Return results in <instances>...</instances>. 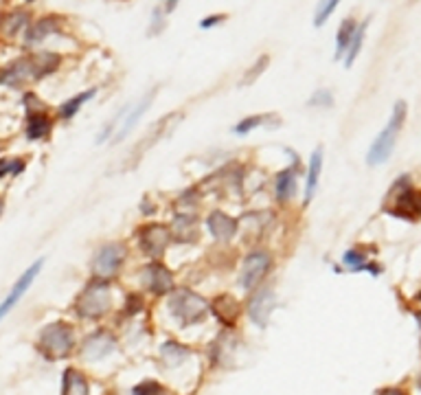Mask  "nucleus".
Returning <instances> with one entry per match:
<instances>
[{
  "instance_id": "1",
  "label": "nucleus",
  "mask_w": 421,
  "mask_h": 395,
  "mask_svg": "<svg viewBox=\"0 0 421 395\" xmlns=\"http://www.w3.org/2000/svg\"><path fill=\"white\" fill-rule=\"evenodd\" d=\"M60 56L53 53H38V56L15 60L13 64L0 70V84L5 86H22L27 82H38L46 75H51L60 66Z\"/></svg>"
},
{
  "instance_id": "2",
  "label": "nucleus",
  "mask_w": 421,
  "mask_h": 395,
  "mask_svg": "<svg viewBox=\"0 0 421 395\" xmlns=\"http://www.w3.org/2000/svg\"><path fill=\"white\" fill-rule=\"evenodd\" d=\"M404 121H406V103L404 101H397L393 108V115L389 125L380 132V136L373 141V145L369 148L367 154V165L369 167H377L382 163H387L391 158L393 150H395V143L399 138V132L404 128Z\"/></svg>"
},
{
  "instance_id": "3",
  "label": "nucleus",
  "mask_w": 421,
  "mask_h": 395,
  "mask_svg": "<svg viewBox=\"0 0 421 395\" xmlns=\"http://www.w3.org/2000/svg\"><path fill=\"white\" fill-rule=\"evenodd\" d=\"M169 308H171L174 318L182 328H187V325H193V323H200L207 318V314L211 312V303L193 290L180 288L171 294Z\"/></svg>"
},
{
  "instance_id": "4",
  "label": "nucleus",
  "mask_w": 421,
  "mask_h": 395,
  "mask_svg": "<svg viewBox=\"0 0 421 395\" xmlns=\"http://www.w3.org/2000/svg\"><path fill=\"white\" fill-rule=\"evenodd\" d=\"M72 347H75V332L68 323H51L38 336V349L48 358V361H62V358L70 356Z\"/></svg>"
},
{
  "instance_id": "5",
  "label": "nucleus",
  "mask_w": 421,
  "mask_h": 395,
  "mask_svg": "<svg viewBox=\"0 0 421 395\" xmlns=\"http://www.w3.org/2000/svg\"><path fill=\"white\" fill-rule=\"evenodd\" d=\"M389 205H384V209H389V213L397 215V218H404V220H417L419 218V193L417 189L410 185V178L404 176L393 185V189L389 191L387 200Z\"/></svg>"
},
{
  "instance_id": "6",
  "label": "nucleus",
  "mask_w": 421,
  "mask_h": 395,
  "mask_svg": "<svg viewBox=\"0 0 421 395\" xmlns=\"http://www.w3.org/2000/svg\"><path fill=\"white\" fill-rule=\"evenodd\" d=\"M108 310H110V285H108V279L97 277L95 281H90L77 297L75 312L82 318L95 320V318H101Z\"/></svg>"
},
{
  "instance_id": "7",
  "label": "nucleus",
  "mask_w": 421,
  "mask_h": 395,
  "mask_svg": "<svg viewBox=\"0 0 421 395\" xmlns=\"http://www.w3.org/2000/svg\"><path fill=\"white\" fill-rule=\"evenodd\" d=\"M123 259H125V246L123 244L110 242V244L101 246L97 253H95V259H93V273H95V277H99V279H112L119 273Z\"/></svg>"
},
{
  "instance_id": "8",
  "label": "nucleus",
  "mask_w": 421,
  "mask_h": 395,
  "mask_svg": "<svg viewBox=\"0 0 421 395\" xmlns=\"http://www.w3.org/2000/svg\"><path fill=\"white\" fill-rule=\"evenodd\" d=\"M171 231L162 224H148L138 231V244L145 250V255H150L152 259H160L164 255V250L171 244Z\"/></svg>"
},
{
  "instance_id": "9",
  "label": "nucleus",
  "mask_w": 421,
  "mask_h": 395,
  "mask_svg": "<svg viewBox=\"0 0 421 395\" xmlns=\"http://www.w3.org/2000/svg\"><path fill=\"white\" fill-rule=\"evenodd\" d=\"M270 264L272 259L266 250H254V253H250L242 264V277H240L242 288L250 292L254 285L266 277V273L270 271Z\"/></svg>"
},
{
  "instance_id": "10",
  "label": "nucleus",
  "mask_w": 421,
  "mask_h": 395,
  "mask_svg": "<svg viewBox=\"0 0 421 395\" xmlns=\"http://www.w3.org/2000/svg\"><path fill=\"white\" fill-rule=\"evenodd\" d=\"M42 266H44V259H38L35 264H31L27 271L20 275V279H18L15 283H13V288L9 290V294L5 297V301L0 303V320H3L15 305H18V301H20L22 297H25V292L31 288V283L35 281V277H38V273L42 271Z\"/></svg>"
},
{
  "instance_id": "11",
  "label": "nucleus",
  "mask_w": 421,
  "mask_h": 395,
  "mask_svg": "<svg viewBox=\"0 0 421 395\" xmlns=\"http://www.w3.org/2000/svg\"><path fill=\"white\" fill-rule=\"evenodd\" d=\"M115 347H117V338H115L112 334H110V332H105V330H99V332L90 334V336L84 340L82 356H84V361L97 363V361H101V358H105V356L112 354Z\"/></svg>"
},
{
  "instance_id": "12",
  "label": "nucleus",
  "mask_w": 421,
  "mask_h": 395,
  "mask_svg": "<svg viewBox=\"0 0 421 395\" xmlns=\"http://www.w3.org/2000/svg\"><path fill=\"white\" fill-rule=\"evenodd\" d=\"M272 310H274V290L270 288V285H264V288H259L252 294V299L248 303V316L254 325L266 328Z\"/></svg>"
},
{
  "instance_id": "13",
  "label": "nucleus",
  "mask_w": 421,
  "mask_h": 395,
  "mask_svg": "<svg viewBox=\"0 0 421 395\" xmlns=\"http://www.w3.org/2000/svg\"><path fill=\"white\" fill-rule=\"evenodd\" d=\"M143 283L154 294H167L174 290V275L162 264L154 261L143 271Z\"/></svg>"
},
{
  "instance_id": "14",
  "label": "nucleus",
  "mask_w": 421,
  "mask_h": 395,
  "mask_svg": "<svg viewBox=\"0 0 421 395\" xmlns=\"http://www.w3.org/2000/svg\"><path fill=\"white\" fill-rule=\"evenodd\" d=\"M207 226H209L211 235L215 240H219V242L233 240L235 233H237V220L228 218V215L222 213V211H213L209 218H207Z\"/></svg>"
},
{
  "instance_id": "15",
  "label": "nucleus",
  "mask_w": 421,
  "mask_h": 395,
  "mask_svg": "<svg viewBox=\"0 0 421 395\" xmlns=\"http://www.w3.org/2000/svg\"><path fill=\"white\" fill-rule=\"evenodd\" d=\"M51 33H60V18L44 15V18H40V20H35V25H31L27 29L25 44L27 46L40 44V42H44V38H48Z\"/></svg>"
},
{
  "instance_id": "16",
  "label": "nucleus",
  "mask_w": 421,
  "mask_h": 395,
  "mask_svg": "<svg viewBox=\"0 0 421 395\" xmlns=\"http://www.w3.org/2000/svg\"><path fill=\"white\" fill-rule=\"evenodd\" d=\"M152 99H154V91L152 93H148V95H145L134 108H132V110H130V108H127V112H125V121H123V125H121V128L117 130V138L115 141H123L127 134H130L134 128H136V123L141 121V117L145 115V110H148V108L152 105Z\"/></svg>"
},
{
  "instance_id": "17",
  "label": "nucleus",
  "mask_w": 421,
  "mask_h": 395,
  "mask_svg": "<svg viewBox=\"0 0 421 395\" xmlns=\"http://www.w3.org/2000/svg\"><path fill=\"white\" fill-rule=\"evenodd\" d=\"M211 310L215 312V316L224 323V325L233 328V323L237 320V316H240V305H237V301L228 294H222L217 297L213 303H211Z\"/></svg>"
},
{
  "instance_id": "18",
  "label": "nucleus",
  "mask_w": 421,
  "mask_h": 395,
  "mask_svg": "<svg viewBox=\"0 0 421 395\" xmlns=\"http://www.w3.org/2000/svg\"><path fill=\"white\" fill-rule=\"evenodd\" d=\"M62 393L64 395H88L90 384L86 380V375L77 369H66L64 380H62Z\"/></svg>"
},
{
  "instance_id": "19",
  "label": "nucleus",
  "mask_w": 421,
  "mask_h": 395,
  "mask_svg": "<svg viewBox=\"0 0 421 395\" xmlns=\"http://www.w3.org/2000/svg\"><path fill=\"white\" fill-rule=\"evenodd\" d=\"M320 171H323V150L318 148L312 158H309V169H307V185H305V205H309L312 195L318 187L320 181Z\"/></svg>"
},
{
  "instance_id": "20",
  "label": "nucleus",
  "mask_w": 421,
  "mask_h": 395,
  "mask_svg": "<svg viewBox=\"0 0 421 395\" xmlns=\"http://www.w3.org/2000/svg\"><path fill=\"white\" fill-rule=\"evenodd\" d=\"M27 27H29V13L27 11H11V13H5L3 18H0V33L7 35V38H13V35H18Z\"/></svg>"
},
{
  "instance_id": "21",
  "label": "nucleus",
  "mask_w": 421,
  "mask_h": 395,
  "mask_svg": "<svg viewBox=\"0 0 421 395\" xmlns=\"http://www.w3.org/2000/svg\"><path fill=\"white\" fill-rule=\"evenodd\" d=\"M274 189H277V200L279 202H287L290 198L297 193V171H294V167H287L277 176V185H274Z\"/></svg>"
},
{
  "instance_id": "22",
  "label": "nucleus",
  "mask_w": 421,
  "mask_h": 395,
  "mask_svg": "<svg viewBox=\"0 0 421 395\" xmlns=\"http://www.w3.org/2000/svg\"><path fill=\"white\" fill-rule=\"evenodd\" d=\"M180 119V115H169V117H164L160 123H156L154 125V128L150 130V134H148V138H145L143 143H138V145H136V150H134V158H138V156H143L145 152H148L152 145H154V143H156V138H160V134H162V130H167V125L171 123V121H178Z\"/></svg>"
},
{
  "instance_id": "23",
  "label": "nucleus",
  "mask_w": 421,
  "mask_h": 395,
  "mask_svg": "<svg viewBox=\"0 0 421 395\" xmlns=\"http://www.w3.org/2000/svg\"><path fill=\"white\" fill-rule=\"evenodd\" d=\"M95 88H90V91H86V93H79V95H75V97H70L68 101H64L62 105H60V117L62 119H72L77 112H79V108L88 101V99H93L95 97Z\"/></svg>"
},
{
  "instance_id": "24",
  "label": "nucleus",
  "mask_w": 421,
  "mask_h": 395,
  "mask_svg": "<svg viewBox=\"0 0 421 395\" xmlns=\"http://www.w3.org/2000/svg\"><path fill=\"white\" fill-rule=\"evenodd\" d=\"M51 132V119L42 112H33L27 123V136L29 138H44Z\"/></svg>"
},
{
  "instance_id": "25",
  "label": "nucleus",
  "mask_w": 421,
  "mask_h": 395,
  "mask_svg": "<svg viewBox=\"0 0 421 395\" xmlns=\"http://www.w3.org/2000/svg\"><path fill=\"white\" fill-rule=\"evenodd\" d=\"M356 27H358V25H356L354 18H344V20H342V25H340V29H338V35H336V58H338V60L344 56L346 46H349Z\"/></svg>"
},
{
  "instance_id": "26",
  "label": "nucleus",
  "mask_w": 421,
  "mask_h": 395,
  "mask_svg": "<svg viewBox=\"0 0 421 395\" xmlns=\"http://www.w3.org/2000/svg\"><path fill=\"white\" fill-rule=\"evenodd\" d=\"M367 27H369V18L362 25H358L356 31H354V38H351L349 46H346V51H344V56H346L344 64H346V68L354 64V60L358 58V53L362 51V42H364V33H367Z\"/></svg>"
},
{
  "instance_id": "27",
  "label": "nucleus",
  "mask_w": 421,
  "mask_h": 395,
  "mask_svg": "<svg viewBox=\"0 0 421 395\" xmlns=\"http://www.w3.org/2000/svg\"><path fill=\"white\" fill-rule=\"evenodd\" d=\"M277 125V119H274L272 115H252V117H246L242 119L240 123L235 125V134H248L252 132L254 128H261V125Z\"/></svg>"
},
{
  "instance_id": "28",
  "label": "nucleus",
  "mask_w": 421,
  "mask_h": 395,
  "mask_svg": "<svg viewBox=\"0 0 421 395\" xmlns=\"http://www.w3.org/2000/svg\"><path fill=\"white\" fill-rule=\"evenodd\" d=\"M344 266H349L351 271H373V275H380V266H373L364 259V255H360L358 250H346L342 257Z\"/></svg>"
},
{
  "instance_id": "29",
  "label": "nucleus",
  "mask_w": 421,
  "mask_h": 395,
  "mask_svg": "<svg viewBox=\"0 0 421 395\" xmlns=\"http://www.w3.org/2000/svg\"><path fill=\"white\" fill-rule=\"evenodd\" d=\"M187 356H189V349L182 347V345H178V343L162 345V361L167 363V365H180Z\"/></svg>"
},
{
  "instance_id": "30",
  "label": "nucleus",
  "mask_w": 421,
  "mask_h": 395,
  "mask_svg": "<svg viewBox=\"0 0 421 395\" xmlns=\"http://www.w3.org/2000/svg\"><path fill=\"white\" fill-rule=\"evenodd\" d=\"M338 5H340V0H320L316 7V13H314V27H323L329 20V15L336 11Z\"/></svg>"
},
{
  "instance_id": "31",
  "label": "nucleus",
  "mask_w": 421,
  "mask_h": 395,
  "mask_svg": "<svg viewBox=\"0 0 421 395\" xmlns=\"http://www.w3.org/2000/svg\"><path fill=\"white\" fill-rule=\"evenodd\" d=\"M25 169V160H0V178L7 174H20Z\"/></svg>"
},
{
  "instance_id": "32",
  "label": "nucleus",
  "mask_w": 421,
  "mask_h": 395,
  "mask_svg": "<svg viewBox=\"0 0 421 395\" xmlns=\"http://www.w3.org/2000/svg\"><path fill=\"white\" fill-rule=\"evenodd\" d=\"M266 66H268V56H264V58L257 60V64H254V66L248 70V73L244 75V82H246V84L254 82V77H259V73H261V70H264Z\"/></svg>"
},
{
  "instance_id": "33",
  "label": "nucleus",
  "mask_w": 421,
  "mask_h": 395,
  "mask_svg": "<svg viewBox=\"0 0 421 395\" xmlns=\"http://www.w3.org/2000/svg\"><path fill=\"white\" fill-rule=\"evenodd\" d=\"M332 103H334V97L329 91H325V88L323 91H316L314 97L309 99V105H332Z\"/></svg>"
},
{
  "instance_id": "34",
  "label": "nucleus",
  "mask_w": 421,
  "mask_h": 395,
  "mask_svg": "<svg viewBox=\"0 0 421 395\" xmlns=\"http://www.w3.org/2000/svg\"><path fill=\"white\" fill-rule=\"evenodd\" d=\"M134 393H158V391H164L158 382H143V384H136L132 389Z\"/></svg>"
},
{
  "instance_id": "35",
  "label": "nucleus",
  "mask_w": 421,
  "mask_h": 395,
  "mask_svg": "<svg viewBox=\"0 0 421 395\" xmlns=\"http://www.w3.org/2000/svg\"><path fill=\"white\" fill-rule=\"evenodd\" d=\"M224 20H226V15H222V13H219V15H209V18H205L202 22H200V27H202V29H211V27L224 22Z\"/></svg>"
},
{
  "instance_id": "36",
  "label": "nucleus",
  "mask_w": 421,
  "mask_h": 395,
  "mask_svg": "<svg viewBox=\"0 0 421 395\" xmlns=\"http://www.w3.org/2000/svg\"><path fill=\"white\" fill-rule=\"evenodd\" d=\"M178 3H180V0H164V5H167V11H174Z\"/></svg>"
},
{
  "instance_id": "37",
  "label": "nucleus",
  "mask_w": 421,
  "mask_h": 395,
  "mask_svg": "<svg viewBox=\"0 0 421 395\" xmlns=\"http://www.w3.org/2000/svg\"><path fill=\"white\" fill-rule=\"evenodd\" d=\"M0 213H3V200H0Z\"/></svg>"
}]
</instances>
